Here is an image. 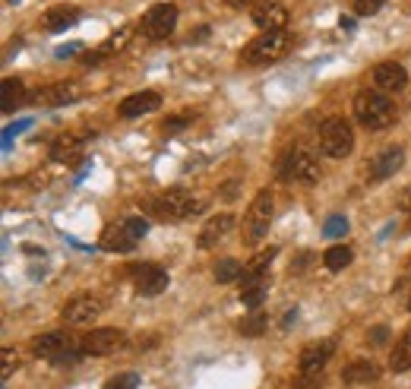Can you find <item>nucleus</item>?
<instances>
[{
  "instance_id": "a878e982",
  "label": "nucleus",
  "mask_w": 411,
  "mask_h": 389,
  "mask_svg": "<svg viewBox=\"0 0 411 389\" xmlns=\"http://www.w3.org/2000/svg\"><path fill=\"white\" fill-rule=\"evenodd\" d=\"M25 101V86L23 79H3V111H16Z\"/></svg>"
},
{
  "instance_id": "dca6fc26",
  "label": "nucleus",
  "mask_w": 411,
  "mask_h": 389,
  "mask_svg": "<svg viewBox=\"0 0 411 389\" xmlns=\"http://www.w3.org/2000/svg\"><path fill=\"white\" fill-rule=\"evenodd\" d=\"M158 108H162V95L152 92V89H146V92H133V95H127V99L117 105V114L130 121V117L152 114V111H158Z\"/></svg>"
},
{
  "instance_id": "ddd939ff",
  "label": "nucleus",
  "mask_w": 411,
  "mask_h": 389,
  "mask_svg": "<svg viewBox=\"0 0 411 389\" xmlns=\"http://www.w3.org/2000/svg\"><path fill=\"white\" fill-rule=\"evenodd\" d=\"M95 316H101V301L92 298V294H79V298L66 301L64 310H60V320L66 326H89Z\"/></svg>"
},
{
  "instance_id": "393cba45",
  "label": "nucleus",
  "mask_w": 411,
  "mask_h": 389,
  "mask_svg": "<svg viewBox=\"0 0 411 389\" xmlns=\"http://www.w3.org/2000/svg\"><path fill=\"white\" fill-rule=\"evenodd\" d=\"M354 260L351 247H345V244H336V247H329L326 253H323V263H326V269H332V273H342V269H348Z\"/></svg>"
},
{
  "instance_id": "c756f323",
  "label": "nucleus",
  "mask_w": 411,
  "mask_h": 389,
  "mask_svg": "<svg viewBox=\"0 0 411 389\" xmlns=\"http://www.w3.org/2000/svg\"><path fill=\"white\" fill-rule=\"evenodd\" d=\"M101 389H140V373H133V371L117 373V377H111Z\"/></svg>"
},
{
  "instance_id": "37998d69",
  "label": "nucleus",
  "mask_w": 411,
  "mask_h": 389,
  "mask_svg": "<svg viewBox=\"0 0 411 389\" xmlns=\"http://www.w3.org/2000/svg\"><path fill=\"white\" fill-rule=\"evenodd\" d=\"M206 35H209V29L203 25V29H197V32H193V42H206Z\"/></svg>"
},
{
  "instance_id": "72a5a7b5",
  "label": "nucleus",
  "mask_w": 411,
  "mask_h": 389,
  "mask_svg": "<svg viewBox=\"0 0 411 389\" xmlns=\"http://www.w3.org/2000/svg\"><path fill=\"white\" fill-rule=\"evenodd\" d=\"M0 357H3V367H0V380H10V373L19 367V355L13 351V348H3V355H0Z\"/></svg>"
},
{
  "instance_id": "a18cd8bd",
  "label": "nucleus",
  "mask_w": 411,
  "mask_h": 389,
  "mask_svg": "<svg viewBox=\"0 0 411 389\" xmlns=\"http://www.w3.org/2000/svg\"><path fill=\"white\" fill-rule=\"evenodd\" d=\"M408 263H411V260H408Z\"/></svg>"
},
{
  "instance_id": "f03ea898",
  "label": "nucleus",
  "mask_w": 411,
  "mask_h": 389,
  "mask_svg": "<svg viewBox=\"0 0 411 389\" xmlns=\"http://www.w3.org/2000/svg\"><path fill=\"white\" fill-rule=\"evenodd\" d=\"M32 351H35V357H45V361L60 364V367H70L82 357L79 339L66 336V332H45V336H38V339L32 342Z\"/></svg>"
},
{
  "instance_id": "f257e3e1",
  "label": "nucleus",
  "mask_w": 411,
  "mask_h": 389,
  "mask_svg": "<svg viewBox=\"0 0 411 389\" xmlns=\"http://www.w3.org/2000/svg\"><path fill=\"white\" fill-rule=\"evenodd\" d=\"M354 117L367 130H386V127L395 124L399 111H395V101L389 95L377 89H364L354 95Z\"/></svg>"
},
{
  "instance_id": "39448f33",
  "label": "nucleus",
  "mask_w": 411,
  "mask_h": 389,
  "mask_svg": "<svg viewBox=\"0 0 411 389\" xmlns=\"http://www.w3.org/2000/svg\"><path fill=\"white\" fill-rule=\"evenodd\" d=\"M320 149L329 158H345L354 149V130L345 117H329L320 127Z\"/></svg>"
},
{
  "instance_id": "ea45409f",
  "label": "nucleus",
  "mask_w": 411,
  "mask_h": 389,
  "mask_svg": "<svg viewBox=\"0 0 411 389\" xmlns=\"http://www.w3.org/2000/svg\"><path fill=\"white\" fill-rule=\"evenodd\" d=\"M225 3H228V7H256V3H263V0H225Z\"/></svg>"
},
{
  "instance_id": "58836bf2",
  "label": "nucleus",
  "mask_w": 411,
  "mask_h": 389,
  "mask_svg": "<svg viewBox=\"0 0 411 389\" xmlns=\"http://www.w3.org/2000/svg\"><path fill=\"white\" fill-rule=\"evenodd\" d=\"M238 187H240L238 181H225L222 190H219V197H222V199H234V197H238Z\"/></svg>"
},
{
  "instance_id": "c03bdc74",
  "label": "nucleus",
  "mask_w": 411,
  "mask_h": 389,
  "mask_svg": "<svg viewBox=\"0 0 411 389\" xmlns=\"http://www.w3.org/2000/svg\"><path fill=\"white\" fill-rule=\"evenodd\" d=\"M408 307H411V301H408Z\"/></svg>"
},
{
  "instance_id": "423d86ee",
  "label": "nucleus",
  "mask_w": 411,
  "mask_h": 389,
  "mask_svg": "<svg viewBox=\"0 0 411 389\" xmlns=\"http://www.w3.org/2000/svg\"><path fill=\"white\" fill-rule=\"evenodd\" d=\"M199 209V203L190 197L187 190H168L162 193L158 199H152V212L162 222H184Z\"/></svg>"
},
{
  "instance_id": "0eeeda50",
  "label": "nucleus",
  "mask_w": 411,
  "mask_h": 389,
  "mask_svg": "<svg viewBox=\"0 0 411 389\" xmlns=\"http://www.w3.org/2000/svg\"><path fill=\"white\" fill-rule=\"evenodd\" d=\"M174 25H177V7L174 3H155V7L146 10L140 32L146 35L149 42H162V38H168L174 32Z\"/></svg>"
},
{
  "instance_id": "4468645a",
  "label": "nucleus",
  "mask_w": 411,
  "mask_h": 389,
  "mask_svg": "<svg viewBox=\"0 0 411 389\" xmlns=\"http://www.w3.org/2000/svg\"><path fill=\"white\" fill-rule=\"evenodd\" d=\"M332 355H336V339L313 342V345H307L304 351H301V357H297V371L307 373V377H320Z\"/></svg>"
},
{
  "instance_id": "a211bd4d",
  "label": "nucleus",
  "mask_w": 411,
  "mask_h": 389,
  "mask_svg": "<svg viewBox=\"0 0 411 389\" xmlns=\"http://www.w3.org/2000/svg\"><path fill=\"white\" fill-rule=\"evenodd\" d=\"M405 162V152L399 149V146H389L386 152H379L373 162H370V181H386V177H393L399 168H402Z\"/></svg>"
},
{
  "instance_id": "6ab92c4d",
  "label": "nucleus",
  "mask_w": 411,
  "mask_h": 389,
  "mask_svg": "<svg viewBox=\"0 0 411 389\" xmlns=\"http://www.w3.org/2000/svg\"><path fill=\"white\" fill-rule=\"evenodd\" d=\"M99 247L108 250V253H130V250L136 247V240L127 234V228H123V225H111V228H105V231H101Z\"/></svg>"
},
{
  "instance_id": "1a4fd4ad",
  "label": "nucleus",
  "mask_w": 411,
  "mask_h": 389,
  "mask_svg": "<svg viewBox=\"0 0 411 389\" xmlns=\"http://www.w3.org/2000/svg\"><path fill=\"white\" fill-rule=\"evenodd\" d=\"M279 171L285 181H301V184H316L320 181V165L313 162V155L301 149H291L282 155L279 162Z\"/></svg>"
},
{
  "instance_id": "79ce46f5",
  "label": "nucleus",
  "mask_w": 411,
  "mask_h": 389,
  "mask_svg": "<svg viewBox=\"0 0 411 389\" xmlns=\"http://www.w3.org/2000/svg\"><path fill=\"white\" fill-rule=\"evenodd\" d=\"M399 203H402V209H408V212H411V187L402 193V199H399Z\"/></svg>"
},
{
  "instance_id": "5701e85b",
  "label": "nucleus",
  "mask_w": 411,
  "mask_h": 389,
  "mask_svg": "<svg viewBox=\"0 0 411 389\" xmlns=\"http://www.w3.org/2000/svg\"><path fill=\"white\" fill-rule=\"evenodd\" d=\"M279 257V250L275 247H266V250H260L253 260H250V266L244 269V279H240V285H253V281H260V279H266V269H269V263Z\"/></svg>"
},
{
  "instance_id": "cd10ccee",
  "label": "nucleus",
  "mask_w": 411,
  "mask_h": 389,
  "mask_svg": "<svg viewBox=\"0 0 411 389\" xmlns=\"http://www.w3.org/2000/svg\"><path fill=\"white\" fill-rule=\"evenodd\" d=\"M266 294H269V279H260L253 281V285H247L244 291H240V301H244V307H260L266 301Z\"/></svg>"
},
{
  "instance_id": "4be33fe9",
  "label": "nucleus",
  "mask_w": 411,
  "mask_h": 389,
  "mask_svg": "<svg viewBox=\"0 0 411 389\" xmlns=\"http://www.w3.org/2000/svg\"><path fill=\"white\" fill-rule=\"evenodd\" d=\"M82 146H86L82 136L64 133V136H58V140L51 142V162H70V158H76L82 152Z\"/></svg>"
},
{
  "instance_id": "c85d7f7f",
  "label": "nucleus",
  "mask_w": 411,
  "mask_h": 389,
  "mask_svg": "<svg viewBox=\"0 0 411 389\" xmlns=\"http://www.w3.org/2000/svg\"><path fill=\"white\" fill-rule=\"evenodd\" d=\"M215 279L219 281H240L244 279V266H240L238 260H231V257L219 260V263H215Z\"/></svg>"
},
{
  "instance_id": "f3484780",
  "label": "nucleus",
  "mask_w": 411,
  "mask_h": 389,
  "mask_svg": "<svg viewBox=\"0 0 411 389\" xmlns=\"http://www.w3.org/2000/svg\"><path fill=\"white\" fill-rule=\"evenodd\" d=\"M231 228H234V216H231V212H219V216H212L209 222L203 225V228H199V240H197V244H199L203 250L215 247L219 240L228 238Z\"/></svg>"
},
{
  "instance_id": "f8f14e48",
  "label": "nucleus",
  "mask_w": 411,
  "mask_h": 389,
  "mask_svg": "<svg viewBox=\"0 0 411 389\" xmlns=\"http://www.w3.org/2000/svg\"><path fill=\"white\" fill-rule=\"evenodd\" d=\"M373 89L383 92V95H395V92H402L408 86V70L402 64H395V60H386V64H377L373 66Z\"/></svg>"
},
{
  "instance_id": "c9c22d12",
  "label": "nucleus",
  "mask_w": 411,
  "mask_h": 389,
  "mask_svg": "<svg viewBox=\"0 0 411 389\" xmlns=\"http://www.w3.org/2000/svg\"><path fill=\"white\" fill-rule=\"evenodd\" d=\"M190 121H193V117H190V114H184V117H171V121H164V133H168V136H171V133L184 130V127H187Z\"/></svg>"
},
{
  "instance_id": "f704fd0d",
  "label": "nucleus",
  "mask_w": 411,
  "mask_h": 389,
  "mask_svg": "<svg viewBox=\"0 0 411 389\" xmlns=\"http://www.w3.org/2000/svg\"><path fill=\"white\" fill-rule=\"evenodd\" d=\"M348 231V222L342 216H336V218H329L326 222V238H338V234H345Z\"/></svg>"
},
{
  "instance_id": "6e6552de",
  "label": "nucleus",
  "mask_w": 411,
  "mask_h": 389,
  "mask_svg": "<svg viewBox=\"0 0 411 389\" xmlns=\"http://www.w3.org/2000/svg\"><path fill=\"white\" fill-rule=\"evenodd\" d=\"M123 336L121 329H111V326H101V329H92L86 336H79V351L82 357H105L114 355L117 348H123Z\"/></svg>"
},
{
  "instance_id": "2f4dec72",
  "label": "nucleus",
  "mask_w": 411,
  "mask_h": 389,
  "mask_svg": "<svg viewBox=\"0 0 411 389\" xmlns=\"http://www.w3.org/2000/svg\"><path fill=\"white\" fill-rule=\"evenodd\" d=\"M127 42H130V29H121V32H114V35H111V38H108V42L101 45L99 51H101V54H105V58H108V54H114V51H121Z\"/></svg>"
},
{
  "instance_id": "b1692460",
  "label": "nucleus",
  "mask_w": 411,
  "mask_h": 389,
  "mask_svg": "<svg viewBox=\"0 0 411 389\" xmlns=\"http://www.w3.org/2000/svg\"><path fill=\"white\" fill-rule=\"evenodd\" d=\"M389 367H393V373H405L411 371V329L405 332L402 339L395 342L393 355H389Z\"/></svg>"
},
{
  "instance_id": "473e14b6",
  "label": "nucleus",
  "mask_w": 411,
  "mask_h": 389,
  "mask_svg": "<svg viewBox=\"0 0 411 389\" xmlns=\"http://www.w3.org/2000/svg\"><path fill=\"white\" fill-rule=\"evenodd\" d=\"M386 0H354V13L358 16H377L379 10H383Z\"/></svg>"
},
{
  "instance_id": "4c0bfd02",
  "label": "nucleus",
  "mask_w": 411,
  "mask_h": 389,
  "mask_svg": "<svg viewBox=\"0 0 411 389\" xmlns=\"http://www.w3.org/2000/svg\"><path fill=\"white\" fill-rule=\"evenodd\" d=\"M370 342H373V345H383V342L389 339V329L386 326H373V329H370V336H367Z\"/></svg>"
},
{
  "instance_id": "bb28decb",
  "label": "nucleus",
  "mask_w": 411,
  "mask_h": 389,
  "mask_svg": "<svg viewBox=\"0 0 411 389\" xmlns=\"http://www.w3.org/2000/svg\"><path fill=\"white\" fill-rule=\"evenodd\" d=\"M266 329H269V316L260 314V310H253V314H247L240 320V332H244L247 339H260Z\"/></svg>"
},
{
  "instance_id": "aec40b11",
  "label": "nucleus",
  "mask_w": 411,
  "mask_h": 389,
  "mask_svg": "<svg viewBox=\"0 0 411 389\" xmlns=\"http://www.w3.org/2000/svg\"><path fill=\"white\" fill-rule=\"evenodd\" d=\"M377 377H379V367L373 364V361H364V357L351 361V364L342 371V380H345L348 386H364V383H373Z\"/></svg>"
},
{
  "instance_id": "e433bc0d",
  "label": "nucleus",
  "mask_w": 411,
  "mask_h": 389,
  "mask_svg": "<svg viewBox=\"0 0 411 389\" xmlns=\"http://www.w3.org/2000/svg\"><path fill=\"white\" fill-rule=\"evenodd\" d=\"M320 386V377H307V373H301V380H295L288 389H316Z\"/></svg>"
},
{
  "instance_id": "412c9836",
  "label": "nucleus",
  "mask_w": 411,
  "mask_h": 389,
  "mask_svg": "<svg viewBox=\"0 0 411 389\" xmlns=\"http://www.w3.org/2000/svg\"><path fill=\"white\" fill-rule=\"evenodd\" d=\"M79 19V10L76 7H51L45 16H41V29H48V32H64L66 25H73Z\"/></svg>"
},
{
  "instance_id": "a19ab883",
  "label": "nucleus",
  "mask_w": 411,
  "mask_h": 389,
  "mask_svg": "<svg viewBox=\"0 0 411 389\" xmlns=\"http://www.w3.org/2000/svg\"><path fill=\"white\" fill-rule=\"evenodd\" d=\"M79 51V45H64V48H58V58H66V54H76Z\"/></svg>"
},
{
  "instance_id": "20e7f679",
  "label": "nucleus",
  "mask_w": 411,
  "mask_h": 389,
  "mask_svg": "<svg viewBox=\"0 0 411 389\" xmlns=\"http://www.w3.org/2000/svg\"><path fill=\"white\" fill-rule=\"evenodd\" d=\"M272 209H275V203H272V193L269 190H260L253 197V203H250V209H247L244 216V244H260V240L269 234V225H272Z\"/></svg>"
},
{
  "instance_id": "9d476101",
  "label": "nucleus",
  "mask_w": 411,
  "mask_h": 389,
  "mask_svg": "<svg viewBox=\"0 0 411 389\" xmlns=\"http://www.w3.org/2000/svg\"><path fill=\"white\" fill-rule=\"evenodd\" d=\"M133 275V288H136V294H142V298H155V294H162L164 288H168V273H164L162 266L155 263H140L130 269Z\"/></svg>"
},
{
  "instance_id": "9b49d317",
  "label": "nucleus",
  "mask_w": 411,
  "mask_h": 389,
  "mask_svg": "<svg viewBox=\"0 0 411 389\" xmlns=\"http://www.w3.org/2000/svg\"><path fill=\"white\" fill-rule=\"evenodd\" d=\"M82 89L79 83H51V86H41L38 92L29 95L32 105H45V108H60V105H73L79 101Z\"/></svg>"
},
{
  "instance_id": "2eb2a0df",
  "label": "nucleus",
  "mask_w": 411,
  "mask_h": 389,
  "mask_svg": "<svg viewBox=\"0 0 411 389\" xmlns=\"http://www.w3.org/2000/svg\"><path fill=\"white\" fill-rule=\"evenodd\" d=\"M253 23L263 29V32H285L288 25V10L282 7L279 0H263V3H256L253 7Z\"/></svg>"
},
{
  "instance_id": "7c9ffc66",
  "label": "nucleus",
  "mask_w": 411,
  "mask_h": 389,
  "mask_svg": "<svg viewBox=\"0 0 411 389\" xmlns=\"http://www.w3.org/2000/svg\"><path fill=\"white\" fill-rule=\"evenodd\" d=\"M121 225H123V228H127V234H130V238L136 240V244H140V240H142V234L149 231V222H146V218H140V216H130V218H123Z\"/></svg>"
},
{
  "instance_id": "7ed1b4c3",
  "label": "nucleus",
  "mask_w": 411,
  "mask_h": 389,
  "mask_svg": "<svg viewBox=\"0 0 411 389\" xmlns=\"http://www.w3.org/2000/svg\"><path fill=\"white\" fill-rule=\"evenodd\" d=\"M288 45H291V38H288L285 32H263L256 35L250 45H244V51H240V64L247 66H263V64H275V60L282 58L288 51Z\"/></svg>"
}]
</instances>
